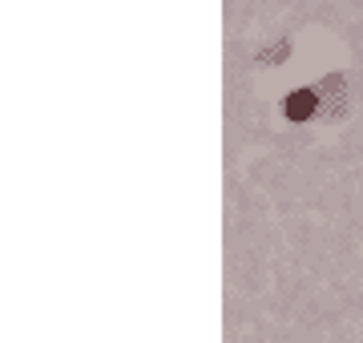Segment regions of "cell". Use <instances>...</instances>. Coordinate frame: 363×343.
<instances>
[{
	"instance_id": "6da1fadb",
	"label": "cell",
	"mask_w": 363,
	"mask_h": 343,
	"mask_svg": "<svg viewBox=\"0 0 363 343\" xmlns=\"http://www.w3.org/2000/svg\"><path fill=\"white\" fill-rule=\"evenodd\" d=\"M315 109V97L311 93H291V97H286V118H307V113H311Z\"/></svg>"
}]
</instances>
